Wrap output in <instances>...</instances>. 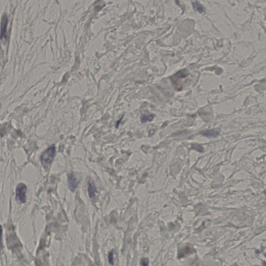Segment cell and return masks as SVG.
<instances>
[{
	"label": "cell",
	"instance_id": "1",
	"mask_svg": "<svg viewBox=\"0 0 266 266\" xmlns=\"http://www.w3.org/2000/svg\"><path fill=\"white\" fill-rule=\"evenodd\" d=\"M189 72L186 69L182 70L177 72L176 74L171 76V80L174 88L177 90H182L183 86L184 80L189 75Z\"/></svg>",
	"mask_w": 266,
	"mask_h": 266
},
{
	"label": "cell",
	"instance_id": "2",
	"mask_svg": "<svg viewBox=\"0 0 266 266\" xmlns=\"http://www.w3.org/2000/svg\"><path fill=\"white\" fill-rule=\"evenodd\" d=\"M56 154V149L55 146H52L45 151L41 155V161L44 167H50Z\"/></svg>",
	"mask_w": 266,
	"mask_h": 266
},
{
	"label": "cell",
	"instance_id": "3",
	"mask_svg": "<svg viewBox=\"0 0 266 266\" xmlns=\"http://www.w3.org/2000/svg\"><path fill=\"white\" fill-rule=\"evenodd\" d=\"M27 191V187L25 184H19L16 188V196L21 202H26V194Z\"/></svg>",
	"mask_w": 266,
	"mask_h": 266
},
{
	"label": "cell",
	"instance_id": "4",
	"mask_svg": "<svg viewBox=\"0 0 266 266\" xmlns=\"http://www.w3.org/2000/svg\"><path fill=\"white\" fill-rule=\"evenodd\" d=\"M68 182L69 186L71 190L74 191L77 188L78 185V182H77V179L73 174H69L68 176Z\"/></svg>",
	"mask_w": 266,
	"mask_h": 266
},
{
	"label": "cell",
	"instance_id": "5",
	"mask_svg": "<svg viewBox=\"0 0 266 266\" xmlns=\"http://www.w3.org/2000/svg\"><path fill=\"white\" fill-rule=\"evenodd\" d=\"M200 134L202 135L205 136L206 137L211 138V137H216L218 135L219 133L218 131L215 130H206L202 131L200 133Z\"/></svg>",
	"mask_w": 266,
	"mask_h": 266
},
{
	"label": "cell",
	"instance_id": "6",
	"mask_svg": "<svg viewBox=\"0 0 266 266\" xmlns=\"http://www.w3.org/2000/svg\"><path fill=\"white\" fill-rule=\"evenodd\" d=\"M192 250L193 249L191 247L186 246V247L180 250V252H178V257L179 258L184 257L186 255H187L188 254L192 253Z\"/></svg>",
	"mask_w": 266,
	"mask_h": 266
},
{
	"label": "cell",
	"instance_id": "7",
	"mask_svg": "<svg viewBox=\"0 0 266 266\" xmlns=\"http://www.w3.org/2000/svg\"><path fill=\"white\" fill-rule=\"evenodd\" d=\"M88 191H89V196L91 199L95 198L96 196V193L97 192L96 188L94 185H93V182H89V187H88Z\"/></svg>",
	"mask_w": 266,
	"mask_h": 266
},
{
	"label": "cell",
	"instance_id": "8",
	"mask_svg": "<svg viewBox=\"0 0 266 266\" xmlns=\"http://www.w3.org/2000/svg\"><path fill=\"white\" fill-rule=\"evenodd\" d=\"M155 117V115L153 114H144L141 117V122L142 123H146L148 121H151Z\"/></svg>",
	"mask_w": 266,
	"mask_h": 266
},
{
	"label": "cell",
	"instance_id": "9",
	"mask_svg": "<svg viewBox=\"0 0 266 266\" xmlns=\"http://www.w3.org/2000/svg\"><path fill=\"white\" fill-rule=\"evenodd\" d=\"M193 6L194 8L196 9V10H198L200 12H204V7L202 6L201 4H200L198 2H195L193 3Z\"/></svg>",
	"mask_w": 266,
	"mask_h": 266
},
{
	"label": "cell",
	"instance_id": "10",
	"mask_svg": "<svg viewBox=\"0 0 266 266\" xmlns=\"http://www.w3.org/2000/svg\"><path fill=\"white\" fill-rule=\"evenodd\" d=\"M192 148L200 152H202L204 151V149L200 144H193L192 145Z\"/></svg>",
	"mask_w": 266,
	"mask_h": 266
},
{
	"label": "cell",
	"instance_id": "11",
	"mask_svg": "<svg viewBox=\"0 0 266 266\" xmlns=\"http://www.w3.org/2000/svg\"><path fill=\"white\" fill-rule=\"evenodd\" d=\"M108 260L110 264L114 265V254H113V251L110 252L108 255Z\"/></svg>",
	"mask_w": 266,
	"mask_h": 266
},
{
	"label": "cell",
	"instance_id": "12",
	"mask_svg": "<svg viewBox=\"0 0 266 266\" xmlns=\"http://www.w3.org/2000/svg\"><path fill=\"white\" fill-rule=\"evenodd\" d=\"M148 259L147 258H142L141 260V265L142 266H147L148 265Z\"/></svg>",
	"mask_w": 266,
	"mask_h": 266
},
{
	"label": "cell",
	"instance_id": "13",
	"mask_svg": "<svg viewBox=\"0 0 266 266\" xmlns=\"http://www.w3.org/2000/svg\"><path fill=\"white\" fill-rule=\"evenodd\" d=\"M2 227H1V226H0V246H2Z\"/></svg>",
	"mask_w": 266,
	"mask_h": 266
}]
</instances>
